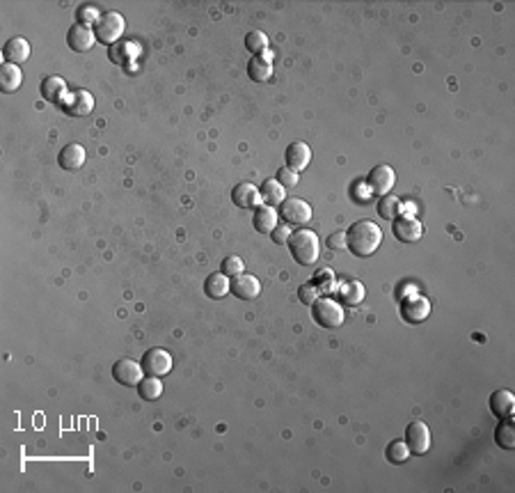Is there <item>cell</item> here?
Instances as JSON below:
<instances>
[{
	"instance_id": "25",
	"label": "cell",
	"mask_w": 515,
	"mask_h": 493,
	"mask_svg": "<svg viewBox=\"0 0 515 493\" xmlns=\"http://www.w3.org/2000/svg\"><path fill=\"white\" fill-rule=\"evenodd\" d=\"M138 44L135 41H117V44L108 46V58L112 60L115 65H128L131 60L138 55Z\"/></svg>"
},
{
	"instance_id": "38",
	"label": "cell",
	"mask_w": 515,
	"mask_h": 493,
	"mask_svg": "<svg viewBox=\"0 0 515 493\" xmlns=\"http://www.w3.org/2000/svg\"><path fill=\"white\" fill-rule=\"evenodd\" d=\"M291 235H293V230L289 228V223H277V228L270 232V239H273L277 246H284V244H289Z\"/></svg>"
},
{
	"instance_id": "6",
	"label": "cell",
	"mask_w": 515,
	"mask_h": 493,
	"mask_svg": "<svg viewBox=\"0 0 515 493\" xmlns=\"http://www.w3.org/2000/svg\"><path fill=\"white\" fill-rule=\"evenodd\" d=\"M147 374L140 362L131 360V358H119L115 365H112V379H115L117 383L126 386V388H133L142 381Z\"/></svg>"
},
{
	"instance_id": "1",
	"label": "cell",
	"mask_w": 515,
	"mask_h": 493,
	"mask_svg": "<svg viewBox=\"0 0 515 493\" xmlns=\"http://www.w3.org/2000/svg\"><path fill=\"white\" fill-rule=\"evenodd\" d=\"M382 244V230L373 221H357L346 232V248L355 257H369Z\"/></svg>"
},
{
	"instance_id": "5",
	"label": "cell",
	"mask_w": 515,
	"mask_h": 493,
	"mask_svg": "<svg viewBox=\"0 0 515 493\" xmlns=\"http://www.w3.org/2000/svg\"><path fill=\"white\" fill-rule=\"evenodd\" d=\"M140 365H142L147 376H168L172 372V356H170V351L156 347L145 353Z\"/></svg>"
},
{
	"instance_id": "22",
	"label": "cell",
	"mask_w": 515,
	"mask_h": 493,
	"mask_svg": "<svg viewBox=\"0 0 515 493\" xmlns=\"http://www.w3.org/2000/svg\"><path fill=\"white\" fill-rule=\"evenodd\" d=\"M23 83V74H21V67L19 65H12V63H5L0 67V90L5 94H12L21 88Z\"/></svg>"
},
{
	"instance_id": "18",
	"label": "cell",
	"mask_w": 515,
	"mask_h": 493,
	"mask_svg": "<svg viewBox=\"0 0 515 493\" xmlns=\"http://www.w3.org/2000/svg\"><path fill=\"white\" fill-rule=\"evenodd\" d=\"M67 83L60 79V76H46V79L41 81V97L44 101L48 103H60L62 106L65 99H67Z\"/></svg>"
},
{
	"instance_id": "28",
	"label": "cell",
	"mask_w": 515,
	"mask_h": 493,
	"mask_svg": "<svg viewBox=\"0 0 515 493\" xmlns=\"http://www.w3.org/2000/svg\"><path fill=\"white\" fill-rule=\"evenodd\" d=\"M138 395L142 397L145 402H156L163 395V381L161 376H145L142 381L138 383Z\"/></svg>"
},
{
	"instance_id": "39",
	"label": "cell",
	"mask_w": 515,
	"mask_h": 493,
	"mask_svg": "<svg viewBox=\"0 0 515 493\" xmlns=\"http://www.w3.org/2000/svg\"><path fill=\"white\" fill-rule=\"evenodd\" d=\"M328 248L330 250H346V232H335V235H330Z\"/></svg>"
},
{
	"instance_id": "17",
	"label": "cell",
	"mask_w": 515,
	"mask_h": 493,
	"mask_svg": "<svg viewBox=\"0 0 515 493\" xmlns=\"http://www.w3.org/2000/svg\"><path fill=\"white\" fill-rule=\"evenodd\" d=\"M284 159H286V168H291V170H295V172H302L305 168L309 166V161H312V150H309V145H307V143H302V140L291 143L289 147H286Z\"/></svg>"
},
{
	"instance_id": "26",
	"label": "cell",
	"mask_w": 515,
	"mask_h": 493,
	"mask_svg": "<svg viewBox=\"0 0 515 493\" xmlns=\"http://www.w3.org/2000/svg\"><path fill=\"white\" fill-rule=\"evenodd\" d=\"M364 284L360 280H346L342 282V287H339V298H342V303H346V305H360V303L364 301Z\"/></svg>"
},
{
	"instance_id": "10",
	"label": "cell",
	"mask_w": 515,
	"mask_h": 493,
	"mask_svg": "<svg viewBox=\"0 0 515 493\" xmlns=\"http://www.w3.org/2000/svg\"><path fill=\"white\" fill-rule=\"evenodd\" d=\"M366 184H369L373 195L382 197V195L392 193V188H394V184H396V175H394V170H392L389 166L382 163V166L371 168L369 177H366Z\"/></svg>"
},
{
	"instance_id": "37",
	"label": "cell",
	"mask_w": 515,
	"mask_h": 493,
	"mask_svg": "<svg viewBox=\"0 0 515 493\" xmlns=\"http://www.w3.org/2000/svg\"><path fill=\"white\" fill-rule=\"evenodd\" d=\"M275 179H277L284 188H293V186L300 181V175H298V172H295V170H291V168H279Z\"/></svg>"
},
{
	"instance_id": "21",
	"label": "cell",
	"mask_w": 515,
	"mask_h": 493,
	"mask_svg": "<svg viewBox=\"0 0 515 493\" xmlns=\"http://www.w3.org/2000/svg\"><path fill=\"white\" fill-rule=\"evenodd\" d=\"M252 223H255V230L259 232V235H270L275 228H277V211L275 206H268V204H259L255 209V218H252Z\"/></svg>"
},
{
	"instance_id": "3",
	"label": "cell",
	"mask_w": 515,
	"mask_h": 493,
	"mask_svg": "<svg viewBox=\"0 0 515 493\" xmlns=\"http://www.w3.org/2000/svg\"><path fill=\"white\" fill-rule=\"evenodd\" d=\"M126 30V21L119 12H103L99 16V21L94 23V34H97V41L106 46L117 44L119 37Z\"/></svg>"
},
{
	"instance_id": "27",
	"label": "cell",
	"mask_w": 515,
	"mask_h": 493,
	"mask_svg": "<svg viewBox=\"0 0 515 493\" xmlns=\"http://www.w3.org/2000/svg\"><path fill=\"white\" fill-rule=\"evenodd\" d=\"M248 76L255 83H268L270 79H273V65H270V60L255 55L248 63Z\"/></svg>"
},
{
	"instance_id": "31",
	"label": "cell",
	"mask_w": 515,
	"mask_h": 493,
	"mask_svg": "<svg viewBox=\"0 0 515 493\" xmlns=\"http://www.w3.org/2000/svg\"><path fill=\"white\" fill-rule=\"evenodd\" d=\"M410 454H413V452H410V447H408L406 440H392V443L387 445V449H385L387 461L389 464H396V466L399 464H406Z\"/></svg>"
},
{
	"instance_id": "16",
	"label": "cell",
	"mask_w": 515,
	"mask_h": 493,
	"mask_svg": "<svg viewBox=\"0 0 515 493\" xmlns=\"http://www.w3.org/2000/svg\"><path fill=\"white\" fill-rule=\"evenodd\" d=\"M85 159H87L85 147H83V145H78V143H69V145H65L62 150H60V154H58L60 168H65V170H69V172L81 170V168L85 166Z\"/></svg>"
},
{
	"instance_id": "14",
	"label": "cell",
	"mask_w": 515,
	"mask_h": 493,
	"mask_svg": "<svg viewBox=\"0 0 515 493\" xmlns=\"http://www.w3.org/2000/svg\"><path fill=\"white\" fill-rule=\"evenodd\" d=\"M401 315H403V319L410 324H422L431 315V301L426 296L408 298V301H403V305H401Z\"/></svg>"
},
{
	"instance_id": "9",
	"label": "cell",
	"mask_w": 515,
	"mask_h": 493,
	"mask_svg": "<svg viewBox=\"0 0 515 493\" xmlns=\"http://www.w3.org/2000/svg\"><path fill=\"white\" fill-rule=\"evenodd\" d=\"M392 232L401 244H415V241L422 239L424 235V225L419 223L413 216H399V218L392 221Z\"/></svg>"
},
{
	"instance_id": "13",
	"label": "cell",
	"mask_w": 515,
	"mask_h": 493,
	"mask_svg": "<svg viewBox=\"0 0 515 493\" xmlns=\"http://www.w3.org/2000/svg\"><path fill=\"white\" fill-rule=\"evenodd\" d=\"M97 41V34H94L92 25H83V23H74V28H69L67 32V44L76 53H85L90 51Z\"/></svg>"
},
{
	"instance_id": "8",
	"label": "cell",
	"mask_w": 515,
	"mask_h": 493,
	"mask_svg": "<svg viewBox=\"0 0 515 493\" xmlns=\"http://www.w3.org/2000/svg\"><path fill=\"white\" fill-rule=\"evenodd\" d=\"M279 213L284 216V221L289 225H307L312 221V206L302 197H286L279 204Z\"/></svg>"
},
{
	"instance_id": "12",
	"label": "cell",
	"mask_w": 515,
	"mask_h": 493,
	"mask_svg": "<svg viewBox=\"0 0 515 493\" xmlns=\"http://www.w3.org/2000/svg\"><path fill=\"white\" fill-rule=\"evenodd\" d=\"M229 291L241 301H255L261 291V282L257 275L241 273V275H234L229 280Z\"/></svg>"
},
{
	"instance_id": "2",
	"label": "cell",
	"mask_w": 515,
	"mask_h": 493,
	"mask_svg": "<svg viewBox=\"0 0 515 493\" xmlns=\"http://www.w3.org/2000/svg\"><path fill=\"white\" fill-rule=\"evenodd\" d=\"M289 253L300 266H314L321 257V241L314 230H295L289 237Z\"/></svg>"
},
{
	"instance_id": "7",
	"label": "cell",
	"mask_w": 515,
	"mask_h": 493,
	"mask_svg": "<svg viewBox=\"0 0 515 493\" xmlns=\"http://www.w3.org/2000/svg\"><path fill=\"white\" fill-rule=\"evenodd\" d=\"M406 443L410 447V452L413 454H426L431 449V431L426 427V422L422 420H415L410 422L408 429H406Z\"/></svg>"
},
{
	"instance_id": "32",
	"label": "cell",
	"mask_w": 515,
	"mask_h": 493,
	"mask_svg": "<svg viewBox=\"0 0 515 493\" xmlns=\"http://www.w3.org/2000/svg\"><path fill=\"white\" fill-rule=\"evenodd\" d=\"M246 48L252 55H261L268 51V34L261 30H252L246 34Z\"/></svg>"
},
{
	"instance_id": "34",
	"label": "cell",
	"mask_w": 515,
	"mask_h": 493,
	"mask_svg": "<svg viewBox=\"0 0 515 493\" xmlns=\"http://www.w3.org/2000/svg\"><path fill=\"white\" fill-rule=\"evenodd\" d=\"M243 269H246V264H243V259H241V257H236V255L225 257V259H222V264H220V271L227 275V278H234V275H241V273H243Z\"/></svg>"
},
{
	"instance_id": "20",
	"label": "cell",
	"mask_w": 515,
	"mask_h": 493,
	"mask_svg": "<svg viewBox=\"0 0 515 493\" xmlns=\"http://www.w3.org/2000/svg\"><path fill=\"white\" fill-rule=\"evenodd\" d=\"M490 411L497 418H513L515 415V397L511 390H495L490 395Z\"/></svg>"
},
{
	"instance_id": "4",
	"label": "cell",
	"mask_w": 515,
	"mask_h": 493,
	"mask_svg": "<svg viewBox=\"0 0 515 493\" xmlns=\"http://www.w3.org/2000/svg\"><path fill=\"white\" fill-rule=\"evenodd\" d=\"M312 317H314V322H316L319 326H323V328H339L344 324V319H346L344 305L339 301L330 298V296H323V298H319L316 303H314V305H312Z\"/></svg>"
},
{
	"instance_id": "15",
	"label": "cell",
	"mask_w": 515,
	"mask_h": 493,
	"mask_svg": "<svg viewBox=\"0 0 515 493\" xmlns=\"http://www.w3.org/2000/svg\"><path fill=\"white\" fill-rule=\"evenodd\" d=\"M232 200L236 206H241V209H257V206L264 202L261 200L259 188L252 184V181H241V184L234 186Z\"/></svg>"
},
{
	"instance_id": "24",
	"label": "cell",
	"mask_w": 515,
	"mask_h": 493,
	"mask_svg": "<svg viewBox=\"0 0 515 493\" xmlns=\"http://www.w3.org/2000/svg\"><path fill=\"white\" fill-rule=\"evenodd\" d=\"M204 291H206V296L213 298V301L225 298L227 294H229V278H227L222 271L211 273L204 282Z\"/></svg>"
},
{
	"instance_id": "36",
	"label": "cell",
	"mask_w": 515,
	"mask_h": 493,
	"mask_svg": "<svg viewBox=\"0 0 515 493\" xmlns=\"http://www.w3.org/2000/svg\"><path fill=\"white\" fill-rule=\"evenodd\" d=\"M298 298H300V303H305V305H314V303L321 298V291L314 282H305L298 289Z\"/></svg>"
},
{
	"instance_id": "30",
	"label": "cell",
	"mask_w": 515,
	"mask_h": 493,
	"mask_svg": "<svg viewBox=\"0 0 515 493\" xmlns=\"http://www.w3.org/2000/svg\"><path fill=\"white\" fill-rule=\"evenodd\" d=\"M378 216H380V218H385V221L399 218V216H401V200H399V197L392 195V193L382 195L380 202H378Z\"/></svg>"
},
{
	"instance_id": "19",
	"label": "cell",
	"mask_w": 515,
	"mask_h": 493,
	"mask_svg": "<svg viewBox=\"0 0 515 493\" xmlns=\"http://www.w3.org/2000/svg\"><path fill=\"white\" fill-rule=\"evenodd\" d=\"M3 58L12 65H23L30 58V44L23 37H12L5 41L3 46Z\"/></svg>"
},
{
	"instance_id": "11",
	"label": "cell",
	"mask_w": 515,
	"mask_h": 493,
	"mask_svg": "<svg viewBox=\"0 0 515 493\" xmlns=\"http://www.w3.org/2000/svg\"><path fill=\"white\" fill-rule=\"evenodd\" d=\"M62 110L72 117H83L90 115L94 110V97L87 90H74L67 94V99L62 103Z\"/></svg>"
},
{
	"instance_id": "29",
	"label": "cell",
	"mask_w": 515,
	"mask_h": 493,
	"mask_svg": "<svg viewBox=\"0 0 515 493\" xmlns=\"http://www.w3.org/2000/svg\"><path fill=\"white\" fill-rule=\"evenodd\" d=\"M495 440L502 449H513L515 447V425L511 418H504L500 427L495 431Z\"/></svg>"
},
{
	"instance_id": "23",
	"label": "cell",
	"mask_w": 515,
	"mask_h": 493,
	"mask_svg": "<svg viewBox=\"0 0 515 493\" xmlns=\"http://www.w3.org/2000/svg\"><path fill=\"white\" fill-rule=\"evenodd\" d=\"M261 200H264L268 206H279L286 200V188L279 184L277 179H266L259 188Z\"/></svg>"
},
{
	"instance_id": "33",
	"label": "cell",
	"mask_w": 515,
	"mask_h": 493,
	"mask_svg": "<svg viewBox=\"0 0 515 493\" xmlns=\"http://www.w3.org/2000/svg\"><path fill=\"white\" fill-rule=\"evenodd\" d=\"M312 282L316 284L319 291H321V294H326V296L337 289V278H335V273H333V271H319V273H316V278H314Z\"/></svg>"
},
{
	"instance_id": "35",
	"label": "cell",
	"mask_w": 515,
	"mask_h": 493,
	"mask_svg": "<svg viewBox=\"0 0 515 493\" xmlns=\"http://www.w3.org/2000/svg\"><path fill=\"white\" fill-rule=\"evenodd\" d=\"M99 10L94 5H81L76 10V19H78V23H83V25H92L94 28V23L99 21Z\"/></svg>"
}]
</instances>
